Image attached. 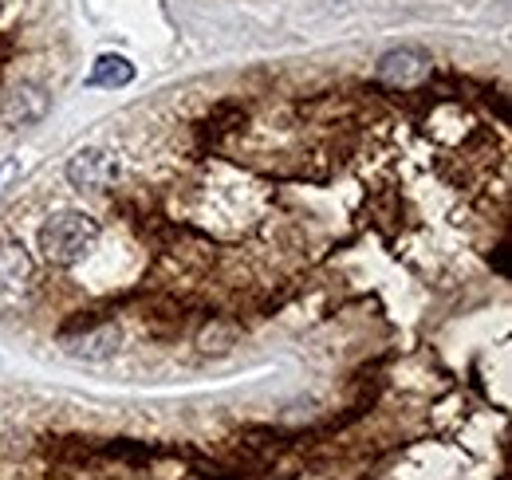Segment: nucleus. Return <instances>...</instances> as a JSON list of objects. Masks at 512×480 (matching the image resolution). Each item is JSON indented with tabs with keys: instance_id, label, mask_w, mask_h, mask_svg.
I'll use <instances>...</instances> for the list:
<instances>
[{
	"instance_id": "4",
	"label": "nucleus",
	"mask_w": 512,
	"mask_h": 480,
	"mask_svg": "<svg viewBox=\"0 0 512 480\" xmlns=\"http://www.w3.org/2000/svg\"><path fill=\"white\" fill-rule=\"evenodd\" d=\"M430 75V56L418 48H398L379 60V79L386 87H418Z\"/></svg>"
},
{
	"instance_id": "7",
	"label": "nucleus",
	"mask_w": 512,
	"mask_h": 480,
	"mask_svg": "<svg viewBox=\"0 0 512 480\" xmlns=\"http://www.w3.org/2000/svg\"><path fill=\"white\" fill-rule=\"evenodd\" d=\"M130 79H134V67H130V60H123V56H99V60H95V71L87 75L91 87H127Z\"/></svg>"
},
{
	"instance_id": "3",
	"label": "nucleus",
	"mask_w": 512,
	"mask_h": 480,
	"mask_svg": "<svg viewBox=\"0 0 512 480\" xmlns=\"http://www.w3.org/2000/svg\"><path fill=\"white\" fill-rule=\"evenodd\" d=\"M32 284V260L20 244L0 248V307H16Z\"/></svg>"
},
{
	"instance_id": "2",
	"label": "nucleus",
	"mask_w": 512,
	"mask_h": 480,
	"mask_svg": "<svg viewBox=\"0 0 512 480\" xmlns=\"http://www.w3.org/2000/svg\"><path fill=\"white\" fill-rule=\"evenodd\" d=\"M67 181L75 189H87V193H103L119 181V158L111 150H99V146H87L79 150L71 162H67Z\"/></svg>"
},
{
	"instance_id": "6",
	"label": "nucleus",
	"mask_w": 512,
	"mask_h": 480,
	"mask_svg": "<svg viewBox=\"0 0 512 480\" xmlns=\"http://www.w3.org/2000/svg\"><path fill=\"white\" fill-rule=\"evenodd\" d=\"M119 343H123V331H119L115 323H99V327H91V331H83V335L67 339V351H71L75 359L103 362L119 351Z\"/></svg>"
},
{
	"instance_id": "5",
	"label": "nucleus",
	"mask_w": 512,
	"mask_h": 480,
	"mask_svg": "<svg viewBox=\"0 0 512 480\" xmlns=\"http://www.w3.org/2000/svg\"><path fill=\"white\" fill-rule=\"evenodd\" d=\"M48 107H52V99H48L44 87L20 83V87L4 99V122H8V126H36V122L48 115Z\"/></svg>"
},
{
	"instance_id": "1",
	"label": "nucleus",
	"mask_w": 512,
	"mask_h": 480,
	"mask_svg": "<svg viewBox=\"0 0 512 480\" xmlns=\"http://www.w3.org/2000/svg\"><path fill=\"white\" fill-rule=\"evenodd\" d=\"M95 240H99V221H91L87 213H56L40 233V252L48 264L71 268L95 248Z\"/></svg>"
}]
</instances>
